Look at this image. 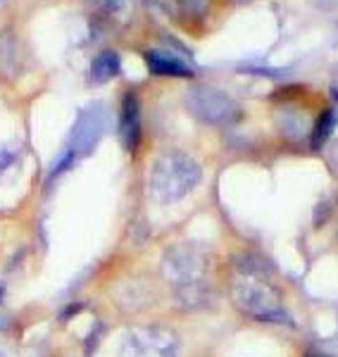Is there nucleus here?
I'll use <instances>...</instances> for the list:
<instances>
[{
	"mask_svg": "<svg viewBox=\"0 0 338 357\" xmlns=\"http://www.w3.org/2000/svg\"><path fill=\"white\" fill-rule=\"evenodd\" d=\"M0 3H3V0H0Z\"/></svg>",
	"mask_w": 338,
	"mask_h": 357,
	"instance_id": "nucleus-14",
	"label": "nucleus"
},
{
	"mask_svg": "<svg viewBox=\"0 0 338 357\" xmlns=\"http://www.w3.org/2000/svg\"><path fill=\"white\" fill-rule=\"evenodd\" d=\"M162 279L174 291V298L181 307L196 310L208 305V257L188 243L171 245L164 250L160 264Z\"/></svg>",
	"mask_w": 338,
	"mask_h": 357,
	"instance_id": "nucleus-1",
	"label": "nucleus"
},
{
	"mask_svg": "<svg viewBox=\"0 0 338 357\" xmlns=\"http://www.w3.org/2000/svg\"><path fill=\"white\" fill-rule=\"evenodd\" d=\"M105 122H107V112L100 102H93V105L84 107L79 112L77 122L72 126L70 141H67L65 151L60 153L57 162L50 169V178L60 176L62 172H67L70 167H74L82 158H86L95 146H98L102 131H105Z\"/></svg>",
	"mask_w": 338,
	"mask_h": 357,
	"instance_id": "nucleus-4",
	"label": "nucleus"
},
{
	"mask_svg": "<svg viewBox=\"0 0 338 357\" xmlns=\"http://www.w3.org/2000/svg\"><path fill=\"white\" fill-rule=\"evenodd\" d=\"M305 357H334V355H326V353H319V350H307Z\"/></svg>",
	"mask_w": 338,
	"mask_h": 357,
	"instance_id": "nucleus-12",
	"label": "nucleus"
},
{
	"mask_svg": "<svg viewBox=\"0 0 338 357\" xmlns=\"http://www.w3.org/2000/svg\"><path fill=\"white\" fill-rule=\"evenodd\" d=\"M0 298H3V286H0Z\"/></svg>",
	"mask_w": 338,
	"mask_h": 357,
	"instance_id": "nucleus-13",
	"label": "nucleus"
},
{
	"mask_svg": "<svg viewBox=\"0 0 338 357\" xmlns=\"http://www.w3.org/2000/svg\"><path fill=\"white\" fill-rule=\"evenodd\" d=\"M200 178H203V169L191 155L171 151L155 160L148 176V188L155 203L171 205L186 198L200 183Z\"/></svg>",
	"mask_w": 338,
	"mask_h": 357,
	"instance_id": "nucleus-3",
	"label": "nucleus"
},
{
	"mask_svg": "<svg viewBox=\"0 0 338 357\" xmlns=\"http://www.w3.org/2000/svg\"><path fill=\"white\" fill-rule=\"evenodd\" d=\"M336 122H338L336 110H324L322 114H319L317 122H314V129H312V148L314 151H319V148L329 141V136L334 134V129H336Z\"/></svg>",
	"mask_w": 338,
	"mask_h": 357,
	"instance_id": "nucleus-10",
	"label": "nucleus"
},
{
	"mask_svg": "<svg viewBox=\"0 0 338 357\" xmlns=\"http://www.w3.org/2000/svg\"><path fill=\"white\" fill-rule=\"evenodd\" d=\"M181 341L174 329L162 324L136 326L124 333L119 357H179Z\"/></svg>",
	"mask_w": 338,
	"mask_h": 357,
	"instance_id": "nucleus-5",
	"label": "nucleus"
},
{
	"mask_svg": "<svg viewBox=\"0 0 338 357\" xmlns=\"http://www.w3.org/2000/svg\"><path fill=\"white\" fill-rule=\"evenodd\" d=\"M119 69H122L119 55L112 53V50H102L100 55H95L93 65H91V79H93L95 84H105V82H110L112 77H117Z\"/></svg>",
	"mask_w": 338,
	"mask_h": 357,
	"instance_id": "nucleus-9",
	"label": "nucleus"
},
{
	"mask_svg": "<svg viewBox=\"0 0 338 357\" xmlns=\"http://www.w3.org/2000/svg\"><path fill=\"white\" fill-rule=\"evenodd\" d=\"M231 303L240 314L265 324H289V310L284 305V291L274 284L267 269L236 272L231 286Z\"/></svg>",
	"mask_w": 338,
	"mask_h": 357,
	"instance_id": "nucleus-2",
	"label": "nucleus"
},
{
	"mask_svg": "<svg viewBox=\"0 0 338 357\" xmlns=\"http://www.w3.org/2000/svg\"><path fill=\"white\" fill-rule=\"evenodd\" d=\"M186 110L212 126H229L240 119V105L215 86H193L186 93Z\"/></svg>",
	"mask_w": 338,
	"mask_h": 357,
	"instance_id": "nucleus-6",
	"label": "nucleus"
},
{
	"mask_svg": "<svg viewBox=\"0 0 338 357\" xmlns=\"http://www.w3.org/2000/svg\"><path fill=\"white\" fill-rule=\"evenodd\" d=\"M119 141L129 153H136L141 146V105L134 93H127L119 107Z\"/></svg>",
	"mask_w": 338,
	"mask_h": 357,
	"instance_id": "nucleus-7",
	"label": "nucleus"
},
{
	"mask_svg": "<svg viewBox=\"0 0 338 357\" xmlns=\"http://www.w3.org/2000/svg\"><path fill=\"white\" fill-rule=\"evenodd\" d=\"M146 65L155 77H174V79H191L193 69L179 55L167 53V50H148Z\"/></svg>",
	"mask_w": 338,
	"mask_h": 357,
	"instance_id": "nucleus-8",
	"label": "nucleus"
},
{
	"mask_svg": "<svg viewBox=\"0 0 338 357\" xmlns=\"http://www.w3.org/2000/svg\"><path fill=\"white\" fill-rule=\"evenodd\" d=\"M95 3L100 5V8H105L107 13H122V10H127V0H95Z\"/></svg>",
	"mask_w": 338,
	"mask_h": 357,
	"instance_id": "nucleus-11",
	"label": "nucleus"
}]
</instances>
